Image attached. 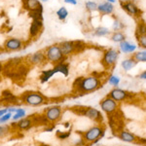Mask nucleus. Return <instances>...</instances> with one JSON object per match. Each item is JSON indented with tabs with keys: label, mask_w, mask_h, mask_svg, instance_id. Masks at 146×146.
<instances>
[{
	"label": "nucleus",
	"mask_w": 146,
	"mask_h": 146,
	"mask_svg": "<svg viewBox=\"0 0 146 146\" xmlns=\"http://www.w3.org/2000/svg\"><path fill=\"white\" fill-rule=\"evenodd\" d=\"M20 98L22 100L23 104L28 105V106H42L49 103V98L43 95L40 92L36 91H28L23 93L20 96Z\"/></svg>",
	"instance_id": "nucleus-1"
},
{
	"label": "nucleus",
	"mask_w": 146,
	"mask_h": 146,
	"mask_svg": "<svg viewBox=\"0 0 146 146\" xmlns=\"http://www.w3.org/2000/svg\"><path fill=\"white\" fill-rule=\"evenodd\" d=\"M103 83L100 78L93 74L88 77H83L77 95H85V94L93 93V92H96L98 89H100Z\"/></svg>",
	"instance_id": "nucleus-2"
},
{
	"label": "nucleus",
	"mask_w": 146,
	"mask_h": 146,
	"mask_svg": "<svg viewBox=\"0 0 146 146\" xmlns=\"http://www.w3.org/2000/svg\"><path fill=\"white\" fill-rule=\"evenodd\" d=\"M45 52V56L47 62L51 63V64L55 65L56 63L66 62L67 58L60 51V48L58 46V43L53 44V45L47 47L46 49H44Z\"/></svg>",
	"instance_id": "nucleus-3"
},
{
	"label": "nucleus",
	"mask_w": 146,
	"mask_h": 146,
	"mask_svg": "<svg viewBox=\"0 0 146 146\" xmlns=\"http://www.w3.org/2000/svg\"><path fill=\"white\" fill-rule=\"evenodd\" d=\"M120 52L116 49H107L106 51L103 53L102 60H101V64L104 67L105 70H109L115 66L117 60L119 58Z\"/></svg>",
	"instance_id": "nucleus-4"
},
{
	"label": "nucleus",
	"mask_w": 146,
	"mask_h": 146,
	"mask_svg": "<svg viewBox=\"0 0 146 146\" xmlns=\"http://www.w3.org/2000/svg\"><path fill=\"white\" fill-rule=\"evenodd\" d=\"M27 48V44L23 40L17 38V37H11L5 40L3 45L4 51L7 53H12V52H19L22 51L23 49Z\"/></svg>",
	"instance_id": "nucleus-5"
},
{
	"label": "nucleus",
	"mask_w": 146,
	"mask_h": 146,
	"mask_svg": "<svg viewBox=\"0 0 146 146\" xmlns=\"http://www.w3.org/2000/svg\"><path fill=\"white\" fill-rule=\"evenodd\" d=\"M104 128H101L100 126H96L88 129L87 131H85L82 135V139L84 140V142H93L94 140L98 139V138L102 137L104 135Z\"/></svg>",
	"instance_id": "nucleus-6"
},
{
	"label": "nucleus",
	"mask_w": 146,
	"mask_h": 146,
	"mask_svg": "<svg viewBox=\"0 0 146 146\" xmlns=\"http://www.w3.org/2000/svg\"><path fill=\"white\" fill-rule=\"evenodd\" d=\"M108 122H109V126L112 129L113 133H120L121 131H123L124 120L123 117L118 114L117 110L114 113H112V114L108 115Z\"/></svg>",
	"instance_id": "nucleus-7"
},
{
	"label": "nucleus",
	"mask_w": 146,
	"mask_h": 146,
	"mask_svg": "<svg viewBox=\"0 0 146 146\" xmlns=\"http://www.w3.org/2000/svg\"><path fill=\"white\" fill-rule=\"evenodd\" d=\"M62 108L58 105H54V106L48 107L44 110V115L46 116L47 120L50 124H54L58 122L62 118Z\"/></svg>",
	"instance_id": "nucleus-8"
},
{
	"label": "nucleus",
	"mask_w": 146,
	"mask_h": 146,
	"mask_svg": "<svg viewBox=\"0 0 146 146\" xmlns=\"http://www.w3.org/2000/svg\"><path fill=\"white\" fill-rule=\"evenodd\" d=\"M25 62L29 65H44L47 63L45 52L44 50H40L35 52L33 54H30L25 58Z\"/></svg>",
	"instance_id": "nucleus-9"
},
{
	"label": "nucleus",
	"mask_w": 146,
	"mask_h": 146,
	"mask_svg": "<svg viewBox=\"0 0 146 146\" xmlns=\"http://www.w3.org/2000/svg\"><path fill=\"white\" fill-rule=\"evenodd\" d=\"M120 5H121L122 9L124 11H126L129 15H131V17H133L135 20H138V19H141V16H142V11L136 6L135 3L131 1L129 2H120Z\"/></svg>",
	"instance_id": "nucleus-10"
},
{
	"label": "nucleus",
	"mask_w": 146,
	"mask_h": 146,
	"mask_svg": "<svg viewBox=\"0 0 146 146\" xmlns=\"http://www.w3.org/2000/svg\"><path fill=\"white\" fill-rule=\"evenodd\" d=\"M135 95L133 93H129V92L124 91L122 89H118V88H115L113 90L110 91V93L108 94V96L114 100L115 101L119 102V101H123L126 100H129V98H133Z\"/></svg>",
	"instance_id": "nucleus-11"
},
{
	"label": "nucleus",
	"mask_w": 146,
	"mask_h": 146,
	"mask_svg": "<svg viewBox=\"0 0 146 146\" xmlns=\"http://www.w3.org/2000/svg\"><path fill=\"white\" fill-rule=\"evenodd\" d=\"M100 107L102 111H104L109 115L114 113L116 110H118V103H117V101H115L110 96H107L106 98H104L100 101Z\"/></svg>",
	"instance_id": "nucleus-12"
},
{
	"label": "nucleus",
	"mask_w": 146,
	"mask_h": 146,
	"mask_svg": "<svg viewBox=\"0 0 146 146\" xmlns=\"http://www.w3.org/2000/svg\"><path fill=\"white\" fill-rule=\"evenodd\" d=\"M43 21L41 20H32L31 23L29 27V39L34 40L41 34L42 30H43Z\"/></svg>",
	"instance_id": "nucleus-13"
},
{
	"label": "nucleus",
	"mask_w": 146,
	"mask_h": 146,
	"mask_svg": "<svg viewBox=\"0 0 146 146\" xmlns=\"http://www.w3.org/2000/svg\"><path fill=\"white\" fill-rule=\"evenodd\" d=\"M58 46H60L62 53L66 56V58H68V56L71 55L76 54V52H75L74 40H64V41L60 42Z\"/></svg>",
	"instance_id": "nucleus-14"
},
{
	"label": "nucleus",
	"mask_w": 146,
	"mask_h": 146,
	"mask_svg": "<svg viewBox=\"0 0 146 146\" xmlns=\"http://www.w3.org/2000/svg\"><path fill=\"white\" fill-rule=\"evenodd\" d=\"M84 116L96 122V123H101V122L103 121V116H102V114H101V112L100 110L96 109V108H93V107H88V109H87Z\"/></svg>",
	"instance_id": "nucleus-15"
},
{
	"label": "nucleus",
	"mask_w": 146,
	"mask_h": 146,
	"mask_svg": "<svg viewBox=\"0 0 146 146\" xmlns=\"http://www.w3.org/2000/svg\"><path fill=\"white\" fill-rule=\"evenodd\" d=\"M96 11L100 14L101 16H105V15H112L114 13V6L112 3L105 1L102 3H100L98 5V9Z\"/></svg>",
	"instance_id": "nucleus-16"
},
{
	"label": "nucleus",
	"mask_w": 146,
	"mask_h": 146,
	"mask_svg": "<svg viewBox=\"0 0 146 146\" xmlns=\"http://www.w3.org/2000/svg\"><path fill=\"white\" fill-rule=\"evenodd\" d=\"M30 118L32 120V123H33V126L35 127H38V126H44V127H48L50 123L49 121L47 120L46 116L43 114H34V115H31L29 116Z\"/></svg>",
	"instance_id": "nucleus-17"
},
{
	"label": "nucleus",
	"mask_w": 146,
	"mask_h": 146,
	"mask_svg": "<svg viewBox=\"0 0 146 146\" xmlns=\"http://www.w3.org/2000/svg\"><path fill=\"white\" fill-rule=\"evenodd\" d=\"M41 7H43V5L39 0H23V8L27 12L36 10Z\"/></svg>",
	"instance_id": "nucleus-18"
},
{
	"label": "nucleus",
	"mask_w": 146,
	"mask_h": 146,
	"mask_svg": "<svg viewBox=\"0 0 146 146\" xmlns=\"http://www.w3.org/2000/svg\"><path fill=\"white\" fill-rule=\"evenodd\" d=\"M33 127V123L30 117H27V118H23L17 123V129L18 131H27L30 128Z\"/></svg>",
	"instance_id": "nucleus-19"
},
{
	"label": "nucleus",
	"mask_w": 146,
	"mask_h": 146,
	"mask_svg": "<svg viewBox=\"0 0 146 146\" xmlns=\"http://www.w3.org/2000/svg\"><path fill=\"white\" fill-rule=\"evenodd\" d=\"M54 69L56 73H62L63 76L67 77L68 74H69V63L66 62H60V63H56V64L54 65Z\"/></svg>",
	"instance_id": "nucleus-20"
},
{
	"label": "nucleus",
	"mask_w": 146,
	"mask_h": 146,
	"mask_svg": "<svg viewBox=\"0 0 146 146\" xmlns=\"http://www.w3.org/2000/svg\"><path fill=\"white\" fill-rule=\"evenodd\" d=\"M136 48H137V47L135 45L129 43V42L127 41V40H124V41H122L121 43H120V50L125 54L133 53V52L136 50Z\"/></svg>",
	"instance_id": "nucleus-21"
},
{
	"label": "nucleus",
	"mask_w": 146,
	"mask_h": 146,
	"mask_svg": "<svg viewBox=\"0 0 146 146\" xmlns=\"http://www.w3.org/2000/svg\"><path fill=\"white\" fill-rule=\"evenodd\" d=\"M56 74V71L54 68H51V69H47V70H42L41 71V74L39 76V80L42 84L43 83H46L50 80L54 75Z\"/></svg>",
	"instance_id": "nucleus-22"
},
{
	"label": "nucleus",
	"mask_w": 146,
	"mask_h": 146,
	"mask_svg": "<svg viewBox=\"0 0 146 146\" xmlns=\"http://www.w3.org/2000/svg\"><path fill=\"white\" fill-rule=\"evenodd\" d=\"M136 21H137V23H136V28H135V37L146 34V22L142 18L138 19Z\"/></svg>",
	"instance_id": "nucleus-23"
},
{
	"label": "nucleus",
	"mask_w": 146,
	"mask_h": 146,
	"mask_svg": "<svg viewBox=\"0 0 146 146\" xmlns=\"http://www.w3.org/2000/svg\"><path fill=\"white\" fill-rule=\"evenodd\" d=\"M118 137L123 141H126V142H135L136 140V136L135 135H133V133H129V131H120Z\"/></svg>",
	"instance_id": "nucleus-24"
},
{
	"label": "nucleus",
	"mask_w": 146,
	"mask_h": 146,
	"mask_svg": "<svg viewBox=\"0 0 146 146\" xmlns=\"http://www.w3.org/2000/svg\"><path fill=\"white\" fill-rule=\"evenodd\" d=\"M137 63L138 62H136L133 56H131V58H127V60H123V62H121V65H122V67H123V69L125 70V71H129V70H131V68L135 67Z\"/></svg>",
	"instance_id": "nucleus-25"
},
{
	"label": "nucleus",
	"mask_w": 146,
	"mask_h": 146,
	"mask_svg": "<svg viewBox=\"0 0 146 146\" xmlns=\"http://www.w3.org/2000/svg\"><path fill=\"white\" fill-rule=\"evenodd\" d=\"M109 34H111V31L109 30V28H107L105 27H96L95 28V30H94V32H93L94 36H96V37H104Z\"/></svg>",
	"instance_id": "nucleus-26"
},
{
	"label": "nucleus",
	"mask_w": 146,
	"mask_h": 146,
	"mask_svg": "<svg viewBox=\"0 0 146 146\" xmlns=\"http://www.w3.org/2000/svg\"><path fill=\"white\" fill-rule=\"evenodd\" d=\"M110 40L115 43H121L122 41L126 40V35L122 31H114L110 35Z\"/></svg>",
	"instance_id": "nucleus-27"
},
{
	"label": "nucleus",
	"mask_w": 146,
	"mask_h": 146,
	"mask_svg": "<svg viewBox=\"0 0 146 146\" xmlns=\"http://www.w3.org/2000/svg\"><path fill=\"white\" fill-rule=\"evenodd\" d=\"M28 16H29L32 20H41V21H43V7L36 9V10L28 12Z\"/></svg>",
	"instance_id": "nucleus-28"
},
{
	"label": "nucleus",
	"mask_w": 146,
	"mask_h": 146,
	"mask_svg": "<svg viewBox=\"0 0 146 146\" xmlns=\"http://www.w3.org/2000/svg\"><path fill=\"white\" fill-rule=\"evenodd\" d=\"M56 15L58 20L62 21V22H64L66 20V18L68 17V10L64 6H62L58 10H56Z\"/></svg>",
	"instance_id": "nucleus-29"
},
{
	"label": "nucleus",
	"mask_w": 146,
	"mask_h": 146,
	"mask_svg": "<svg viewBox=\"0 0 146 146\" xmlns=\"http://www.w3.org/2000/svg\"><path fill=\"white\" fill-rule=\"evenodd\" d=\"M88 107L87 106H83V105H75V106H72L70 108V111L73 112L74 114L78 115V116H84L85 113H86Z\"/></svg>",
	"instance_id": "nucleus-30"
},
{
	"label": "nucleus",
	"mask_w": 146,
	"mask_h": 146,
	"mask_svg": "<svg viewBox=\"0 0 146 146\" xmlns=\"http://www.w3.org/2000/svg\"><path fill=\"white\" fill-rule=\"evenodd\" d=\"M133 58L137 62H146V51L136 52L133 55Z\"/></svg>",
	"instance_id": "nucleus-31"
},
{
	"label": "nucleus",
	"mask_w": 146,
	"mask_h": 146,
	"mask_svg": "<svg viewBox=\"0 0 146 146\" xmlns=\"http://www.w3.org/2000/svg\"><path fill=\"white\" fill-rule=\"evenodd\" d=\"M25 115H27V112H25V109H23V108H16V112L12 116V119L14 121H18V120H21L23 117H25Z\"/></svg>",
	"instance_id": "nucleus-32"
},
{
	"label": "nucleus",
	"mask_w": 146,
	"mask_h": 146,
	"mask_svg": "<svg viewBox=\"0 0 146 146\" xmlns=\"http://www.w3.org/2000/svg\"><path fill=\"white\" fill-rule=\"evenodd\" d=\"M74 45H75V52L76 54L82 53L87 47V44L82 40H74Z\"/></svg>",
	"instance_id": "nucleus-33"
},
{
	"label": "nucleus",
	"mask_w": 146,
	"mask_h": 146,
	"mask_svg": "<svg viewBox=\"0 0 146 146\" xmlns=\"http://www.w3.org/2000/svg\"><path fill=\"white\" fill-rule=\"evenodd\" d=\"M98 5L96 1H92V0H88V1L85 2V7H86V10L89 12H95L98 9Z\"/></svg>",
	"instance_id": "nucleus-34"
},
{
	"label": "nucleus",
	"mask_w": 146,
	"mask_h": 146,
	"mask_svg": "<svg viewBox=\"0 0 146 146\" xmlns=\"http://www.w3.org/2000/svg\"><path fill=\"white\" fill-rule=\"evenodd\" d=\"M70 135H71V129L68 131H58L56 133V137L58 138V139L60 140H64L66 139V138H68L70 136Z\"/></svg>",
	"instance_id": "nucleus-35"
},
{
	"label": "nucleus",
	"mask_w": 146,
	"mask_h": 146,
	"mask_svg": "<svg viewBox=\"0 0 146 146\" xmlns=\"http://www.w3.org/2000/svg\"><path fill=\"white\" fill-rule=\"evenodd\" d=\"M125 27V25L122 22H120L118 19L115 18L114 20V23H113V25H112V28L114 31H120L121 29H123Z\"/></svg>",
	"instance_id": "nucleus-36"
},
{
	"label": "nucleus",
	"mask_w": 146,
	"mask_h": 146,
	"mask_svg": "<svg viewBox=\"0 0 146 146\" xmlns=\"http://www.w3.org/2000/svg\"><path fill=\"white\" fill-rule=\"evenodd\" d=\"M11 131L10 126H0V138H3L9 135Z\"/></svg>",
	"instance_id": "nucleus-37"
},
{
	"label": "nucleus",
	"mask_w": 146,
	"mask_h": 146,
	"mask_svg": "<svg viewBox=\"0 0 146 146\" xmlns=\"http://www.w3.org/2000/svg\"><path fill=\"white\" fill-rule=\"evenodd\" d=\"M108 83L114 87H117L120 83V78L118 76H115V75H110L108 77Z\"/></svg>",
	"instance_id": "nucleus-38"
},
{
	"label": "nucleus",
	"mask_w": 146,
	"mask_h": 146,
	"mask_svg": "<svg viewBox=\"0 0 146 146\" xmlns=\"http://www.w3.org/2000/svg\"><path fill=\"white\" fill-rule=\"evenodd\" d=\"M136 39H137L138 45H139L141 48L146 49V34H143V35H140V36H137V37H136Z\"/></svg>",
	"instance_id": "nucleus-39"
},
{
	"label": "nucleus",
	"mask_w": 146,
	"mask_h": 146,
	"mask_svg": "<svg viewBox=\"0 0 146 146\" xmlns=\"http://www.w3.org/2000/svg\"><path fill=\"white\" fill-rule=\"evenodd\" d=\"M12 116H13V114L11 112H6L5 114L0 117V124H4L6 122H8L12 118Z\"/></svg>",
	"instance_id": "nucleus-40"
},
{
	"label": "nucleus",
	"mask_w": 146,
	"mask_h": 146,
	"mask_svg": "<svg viewBox=\"0 0 146 146\" xmlns=\"http://www.w3.org/2000/svg\"><path fill=\"white\" fill-rule=\"evenodd\" d=\"M14 94L12 93V91L10 90H4V91H2V93H1V98H9V96H13Z\"/></svg>",
	"instance_id": "nucleus-41"
},
{
	"label": "nucleus",
	"mask_w": 146,
	"mask_h": 146,
	"mask_svg": "<svg viewBox=\"0 0 146 146\" xmlns=\"http://www.w3.org/2000/svg\"><path fill=\"white\" fill-rule=\"evenodd\" d=\"M65 4H70V5H77V0H63Z\"/></svg>",
	"instance_id": "nucleus-42"
},
{
	"label": "nucleus",
	"mask_w": 146,
	"mask_h": 146,
	"mask_svg": "<svg viewBox=\"0 0 146 146\" xmlns=\"http://www.w3.org/2000/svg\"><path fill=\"white\" fill-rule=\"evenodd\" d=\"M139 77L140 79H143V80H146V70H144L143 72H141L140 74H139Z\"/></svg>",
	"instance_id": "nucleus-43"
},
{
	"label": "nucleus",
	"mask_w": 146,
	"mask_h": 146,
	"mask_svg": "<svg viewBox=\"0 0 146 146\" xmlns=\"http://www.w3.org/2000/svg\"><path fill=\"white\" fill-rule=\"evenodd\" d=\"M54 129H55V125H52V127H50V128H46L45 131H53Z\"/></svg>",
	"instance_id": "nucleus-44"
},
{
	"label": "nucleus",
	"mask_w": 146,
	"mask_h": 146,
	"mask_svg": "<svg viewBox=\"0 0 146 146\" xmlns=\"http://www.w3.org/2000/svg\"><path fill=\"white\" fill-rule=\"evenodd\" d=\"M3 69H4V63L2 62H0V73L3 72Z\"/></svg>",
	"instance_id": "nucleus-45"
},
{
	"label": "nucleus",
	"mask_w": 146,
	"mask_h": 146,
	"mask_svg": "<svg viewBox=\"0 0 146 146\" xmlns=\"http://www.w3.org/2000/svg\"><path fill=\"white\" fill-rule=\"evenodd\" d=\"M6 112H7V109H1V110H0V117H1L2 115L5 114Z\"/></svg>",
	"instance_id": "nucleus-46"
},
{
	"label": "nucleus",
	"mask_w": 146,
	"mask_h": 146,
	"mask_svg": "<svg viewBox=\"0 0 146 146\" xmlns=\"http://www.w3.org/2000/svg\"><path fill=\"white\" fill-rule=\"evenodd\" d=\"M107 2H109V3H115V2H116V0H106Z\"/></svg>",
	"instance_id": "nucleus-47"
},
{
	"label": "nucleus",
	"mask_w": 146,
	"mask_h": 146,
	"mask_svg": "<svg viewBox=\"0 0 146 146\" xmlns=\"http://www.w3.org/2000/svg\"><path fill=\"white\" fill-rule=\"evenodd\" d=\"M39 1L41 2V3H43V2H49L50 0H39Z\"/></svg>",
	"instance_id": "nucleus-48"
},
{
	"label": "nucleus",
	"mask_w": 146,
	"mask_h": 146,
	"mask_svg": "<svg viewBox=\"0 0 146 146\" xmlns=\"http://www.w3.org/2000/svg\"><path fill=\"white\" fill-rule=\"evenodd\" d=\"M131 1V0H120V2H123V3H125V2H129Z\"/></svg>",
	"instance_id": "nucleus-49"
},
{
	"label": "nucleus",
	"mask_w": 146,
	"mask_h": 146,
	"mask_svg": "<svg viewBox=\"0 0 146 146\" xmlns=\"http://www.w3.org/2000/svg\"><path fill=\"white\" fill-rule=\"evenodd\" d=\"M69 125H70V123H65L64 127H65V128H67V127H69Z\"/></svg>",
	"instance_id": "nucleus-50"
},
{
	"label": "nucleus",
	"mask_w": 146,
	"mask_h": 146,
	"mask_svg": "<svg viewBox=\"0 0 146 146\" xmlns=\"http://www.w3.org/2000/svg\"><path fill=\"white\" fill-rule=\"evenodd\" d=\"M38 146H50V145H48V144H40Z\"/></svg>",
	"instance_id": "nucleus-51"
}]
</instances>
